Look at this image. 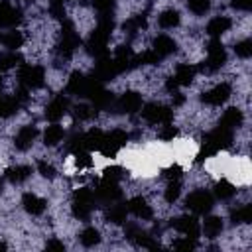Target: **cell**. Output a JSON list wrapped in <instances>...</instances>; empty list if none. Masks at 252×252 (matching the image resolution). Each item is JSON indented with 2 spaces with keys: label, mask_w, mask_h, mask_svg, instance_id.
<instances>
[{
  "label": "cell",
  "mask_w": 252,
  "mask_h": 252,
  "mask_svg": "<svg viewBox=\"0 0 252 252\" xmlns=\"http://www.w3.org/2000/svg\"><path fill=\"white\" fill-rule=\"evenodd\" d=\"M22 207H24V211H26L28 215L39 217V215L45 213L47 201H45L43 197H39V195H35V193L30 191V193H24V195H22Z\"/></svg>",
  "instance_id": "16"
},
{
  "label": "cell",
  "mask_w": 252,
  "mask_h": 252,
  "mask_svg": "<svg viewBox=\"0 0 252 252\" xmlns=\"http://www.w3.org/2000/svg\"><path fill=\"white\" fill-rule=\"evenodd\" d=\"M230 94H232V85L228 81H220L201 94V102H205L207 106H220L230 98Z\"/></svg>",
  "instance_id": "7"
},
{
  "label": "cell",
  "mask_w": 252,
  "mask_h": 252,
  "mask_svg": "<svg viewBox=\"0 0 252 252\" xmlns=\"http://www.w3.org/2000/svg\"><path fill=\"white\" fill-rule=\"evenodd\" d=\"M20 106H22V104L16 100L14 94H12V96H2V94H0V118H10L12 114L18 112Z\"/></svg>",
  "instance_id": "32"
},
{
  "label": "cell",
  "mask_w": 252,
  "mask_h": 252,
  "mask_svg": "<svg viewBox=\"0 0 252 252\" xmlns=\"http://www.w3.org/2000/svg\"><path fill=\"white\" fill-rule=\"evenodd\" d=\"M45 69L37 63H22L18 69V85L26 87L28 91L41 89L45 85Z\"/></svg>",
  "instance_id": "3"
},
{
  "label": "cell",
  "mask_w": 252,
  "mask_h": 252,
  "mask_svg": "<svg viewBox=\"0 0 252 252\" xmlns=\"http://www.w3.org/2000/svg\"><path fill=\"white\" fill-rule=\"evenodd\" d=\"M185 207L193 215H207L215 207V195L209 193L207 189H193L185 197Z\"/></svg>",
  "instance_id": "4"
},
{
  "label": "cell",
  "mask_w": 252,
  "mask_h": 252,
  "mask_svg": "<svg viewBox=\"0 0 252 252\" xmlns=\"http://www.w3.org/2000/svg\"><path fill=\"white\" fill-rule=\"evenodd\" d=\"M94 199H96V205H110L114 201H120L122 199V189H120V183L118 181H108V179H102L100 185L94 189Z\"/></svg>",
  "instance_id": "8"
},
{
  "label": "cell",
  "mask_w": 252,
  "mask_h": 252,
  "mask_svg": "<svg viewBox=\"0 0 252 252\" xmlns=\"http://www.w3.org/2000/svg\"><path fill=\"white\" fill-rule=\"evenodd\" d=\"M126 205H128V213H132L136 219H140V220H152V219H154V209H152V205L146 201V197L136 195V197H132Z\"/></svg>",
  "instance_id": "12"
},
{
  "label": "cell",
  "mask_w": 252,
  "mask_h": 252,
  "mask_svg": "<svg viewBox=\"0 0 252 252\" xmlns=\"http://www.w3.org/2000/svg\"><path fill=\"white\" fill-rule=\"evenodd\" d=\"M179 22H181V16L173 8H167V10L159 12V16H158V26L161 30H173V28L179 26Z\"/></svg>",
  "instance_id": "26"
},
{
  "label": "cell",
  "mask_w": 252,
  "mask_h": 252,
  "mask_svg": "<svg viewBox=\"0 0 252 252\" xmlns=\"http://www.w3.org/2000/svg\"><path fill=\"white\" fill-rule=\"evenodd\" d=\"M4 175H6V179H8L10 183L20 185V183H24V181H28V179L32 177V167H30V165H14V167L6 169Z\"/></svg>",
  "instance_id": "25"
},
{
  "label": "cell",
  "mask_w": 252,
  "mask_h": 252,
  "mask_svg": "<svg viewBox=\"0 0 252 252\" xmlns=\"http://www.w3.org/2000/svg\"><path fill=\"white\" fill-rule=\"evenodd\" d=\"M79 242H81L85 248H93V246H96V244L100 242V232H98V228H94V226H87V228H83L81 234H79Z\"/></svg>",
  "instance_id": "30"
},
{
  "label": "cell",
  "mask_w": 252,
  "mask_h": 252,
  "mask_svg": "<svg viewBox=\"0 0 252 252\" xmlns=\"http://www.w3.org/2000/svg\"><path fill=\"white\" fill-rule=\"evenodd\" d=\"M24 63V57L18 51H6L0 55V71H10L14 67H20Z\"/></svg>",
  "instance_id": "31"
},
{
  "label": "cell",
  "mask_w": 252,
  "mask_h": 252,
  "mask_svg": "<svg viewBox=\"0 0 252 252\" xmlns=\"http://www.w3.org/2000/svg\"><path fill=\"white\" fill-rule=\"evenodd\" d=\"M226 63V49L222 45L220 39L211 37V41L207 43V57L201 61V65L197 67V71L203 73H217L220 71V67Z\"/></svg>",
  "instance_id": "2"
},
{
  "label": "cell",
  "mask_w": 252,
  "mask_h": 252,
  "mask_svg": "<svg viewBox=\"0 0 252 252\" xmlns=\"http://www.w3.org/2000/svg\"><path fill=\"white\" fill-rule=\"evenodd\" d=\"M93 8H94V12L98 14V18L114 16L116 0H93Z\"/></svg>",
  "instance_id": "34"
},
{
  "label": "cell",
  "mask_w": 252,
  "mask_h": 252,
  "mask_svg": "<svg viewBox=\"0 0 252 252\" xmlns=\"http://www.w3.org/2000/svg\"><path fill=\"white\" fill-rule=\"evenodd\" d=\"M163 177H165L167 181H169V179H181V177H183V169H181V165L173 163V165L165 167V169H163Z\"/></svg>",
  "instance_id": "43"
},
{
  "label": "cell",
  "mask_w": 252,
  "mask_h": 252,
  "mask_svg": "<svg viewBox=\"0 0 252 252\" xmlns=\"http://www.w3.org/2000/svg\"><path fill=\"white\" fill-rule=\"evenodd\" d=\"M6 248H8V246H6V242H2V240H0V250H6Z\"/></svg>",
  "instance_id": "46"
},
{
  "label": "cell",
  "mask_w": 252,
  "mask_h": 252,
  "mask_svg": "<svg viewBox=\"0 0 252 252\" xmlns=\"http://www.w3.org/2000/svg\"><path fill=\"white\" fill-rule=\"evenodd\" d=\"M177 126H173V122H165V124H159V132H158V138L161 142H171L175 136H177Z\"/></svg>",
  "instance_id": "39"
},
{
  "label": "cell",
  "mask_w": 252,
  "mask_h": 252,
  "mask_svg": "<svg viewBox=\"0 0 252 252\" xmlns=\"http://www.w3.org/2000/svg\"><path fill=\"white\" fill-rule=\"evenodd\" d=\"M124 177H126V169L122 165H108L102 171V179H108V181H118L120 183Z\"/></svg>",
  "instance_id": "35"
},
{
  "label": "cell",
  "mask_w": 252,
  "mask_h": 252,
  "mask_svg": "<svg viewBox=\"0 0 252 252\" xmlns=\"http://www.w3.org/2000/svg\"><path fill=\"white\" fill-rule=\"evenodd\" d=\"M96 112H98V110H96L93 104H85V102H81V104L75 106V116H77L79 120H91Z\"/></svg>",
  "instance_id": "40"
},
{
  "label": "cell",
  "mask_w": 252,
  "mask_h": 252,
  "mask_svg": "<svg viewBox=\"0 0 252 252\" xmlns=\"http://www.w3.org/2000/svg\"><path fill=\"white\" fill-rule=\"evenodd\" d=\"M173 250H179V252H191L197 248V240L195 238H189V236H181V238H175L173 244H171Z\"/></svg>",
  "instance_id": "38"
},
{
  "label": "cell",
  "mask_w": 252,
  "mask_h": 252,
  "mask_svg": "<svg viewBox=\"0 0 252 252\" xmlns=\"http://www.w3.org/2000/svg\"><path fill=\"white\" fill-rule=\"evenodd\" d=\"M234 53H236V57H240V59H250V55H252V39L244 37V39L236 41V43H234Z\"/></svg>",
  "instance_id": "37"
},
{
  "label": "cell",
  "mask_w": 252,
  "mask_h": 252,
  "mask_svg": "<svg viewBox=\"0 0 252 252\" xmlns=\"http://www.w3.org/2000/svg\"><path fill=\"white\" fill-rule=\"evenodd\" d=\"M102 140H104V130H100V128H91L85 132V148L89 152H93V150L98 152Z\"/></svg>",
  "instance_id": "28"
},
{
  "label": "cell",
  "mask_w": 252,
  "mask_h": 252,
  "mask_svg": "<svg viewBox=\"0 0 252 252\" xmlns=\"http://www.w3.org/2000/svg\"><path fill=\"white\" fill-rule=\"evenodd\" d=\"M2 189H4V179L0 177V193H2Z\"/></svg>",
  "instance_id": "47"
},
{
  "label": "cell",
  "mask_w": 252,
  "mask_h": 252,
  "mask_svg": "<svg viewBox=\"0 0 252 252\" xmlns=\"http://www.w3.org/2000/svg\"><path fill=\"white\" fill-rule=\"evenodd\" d=\"M126 144H128V132L122 128H114L110 132H104V140H102L98 152L104 158H114Z\"/></svg>",
  "instance_id": "6"
},
{
  "label": "cell",
  "mask_w": 252,
  "mask_h": 252,
  "mask_svg": "<svg viewBox=\"0 0 252 252\" xmlns=\"http://www.w3.org/2000/svg\"><path fill=\"white\" fill-rule=\"evenodd\" d=\"M45 248H47V250H65V244L53 238V240H47V242H45Z\"/></svg>",
  "instance_id": "45"
},
{
  "label": "cell",
  "mask_w": 252,
  "mask_h": 252,
  "mask_svg": "<svg viewBox=\"0 0 252 252\" xmlns=\"http://www.w3.org/2000/svg\"><path fill=\"white\" fill-rule=\"evenodd\" d=\"M63 2H69V0H63Z\"/></svg>",
  "instance_id": "49"
},
{
  "label": "cell",
  "mask_w": 252,
  "mask_h": 252,
  "mask_svg": "<svg viewBox=\"0 0 252 252\" xmlns=\"http://www.w3.org/2000/svg\"><path fill=\"white\" fill-rule=\"evenodd\" d=\"M75 156V167L77 169H89L93 167V158L91 154L85 150V152H79V154H73Z\"/></svg>",
  "instance_id": "41"
},
{
  "label": "cell",
  "mask_w": 252,
  "mask_h": 252,
  "mask_svg": "<svg viewBox=\"0 0 252 252\" xmlns=\"http://www.w3.org/2000/svg\"><path fill=\"white\" fill-rule=\"evenodd\" d=\"M232 28V20L228 16H215L209 20V24L205 26V33L209 37H217L220 39V35H224L226 32H230Z\"/></svg>",
  "instance_id": "17"
},
{
  "label": "cell",
  "mask_w": 252,
  "mask_h": 252,
  "mask_svg": "<svg viewBox=\"0 0 252 252\" xmlns=\"http://www.w3.org/2000/svg\"><path fill=\"white\" fill-rule=\"evenodd\" d=\"M187 8L193 16H205L211 10V0H187Z\"/></svg>",
  "instance_id": "36"
},
{
  "label": "cell",
  "mask_w": 252,
  "mask_h": 252,
  "mask_svg": "<svg viewBox=\"0 0 252 252\" xmlns=\"http://www.w3.org/2000/svg\"><path fill=\"white\" fill-rule=\"evenodd\" d=\"M181 195V179H169L163 189V201L167 205H173Z\"/></svg>",
  "instance_id": "33"
},
{
  "label": "cell",
  "mask_w": 252,
  "mask_h": 252,
  "mask_svg": "<svg viewBox=\"0 0 252 252\" xmlns=\"http://www.w3.org/2000/svg\"><path fill=\"white\" fill-rule=\"evenodd\" d=\"M106 220L112 222V224H122L126 222L128 219V205L126 203H120V201H114L110 205H106Z\"/></svg>",
  "instance_id": "23"
},
{
  "label": "cell",
  "mask_w": 252,
  "mask_h": 252,
  "mask_svg": "<svg viewBox=\"0 0 252 252\" xmlns=\"http://www.w3.org/2000/svg\"><path fill=\"white\" fill-rule=\"evenodd\" d=\"M242 122H244L242 110H240L238 106H228V108L222 112V116H220V120H219V126L228 128V130H236V128L242 126Z\"/></svg>",
  "instance_id": "19"
},
{
  "label": "cell",
  "mask_w": 252,
  "mask_h": 252,
  "mask_svg": "<svg viewBox=\"0 0 252 252\" xmlns=\"http://www.w3.org/2000/svg\"><path fill=\"white\" fill-rule=\"evenodd\" d=\"M232 8L234 10H240V12H250L252 0H232Z\"/></svg>",
  "instance_id": "44"
},
{
  "label": "cell",
  "mask_w": 252,
  "mask_h": 252,
  "mask_svg": "<svg viewBox=\"0 0 252 252\" xmlns=\"http://www.w3.org/2000/svg\"><path fill=\"white\" fill-rule=\"evenodd\" d=\"M146 26H148V16L146 14H134V16H130V18L124 20L122 32L132 37V35H138L140 32H144Z\"/></svg>",
  "instance_id": "20"
},
{
  "label": "cell",
  "mask_w": 252,
  "mask_h": 252,
  "mask_svg": "<svg viewBox=\"0 0 252 252\" xmlns=\"http://www.w3.org/2000/svg\"><path fill=\"white\" fill-rule=\"evenodd\" d=\"M22 22V10L14 4L2 0L0 2V28H16Z\"/></svg>",
  "instance_id": "13"
},
{
  "label": "cell",
  "mask_w": 252,
  "mask_h": 252,
  "mask_svg": "<svg viewBox=\"0 0 252 252\" xmlns=\"http://www.w3.org/2000/svg\"><path fill=\"white\" fill-rule=\"evenodd\" d=\"M94 209H96L94 191L91 187H77L75 193H73V201H71L73 217L79 219V220H89Z\"/></svg>",
  "instance_id": "1"
},
{
  "label": "cell",
  "mask_w": 252,
  "mask_h": 252,
  "mask_svg": "<svg viewBox=\"0 0 252 252\" xmlns=\"http://www.w3.org/2000/svg\"><path fill=\"white\" fill-rule=\"evenodd\" d=\"M2 87H4V81H2V75H0V94H2Z\"/></svg>",
  "instance_id": "48"
},
{
  "label": "cell",
  "mask_w": 252,
  "mask_h": 252,
  "mask_svg": "<svg viewBox=\"0 0 252 252\" xmlns=\"http://www.w3.org/2000/svg\"><path fill=\"white\" fill-rule=\"evenodd\" d=\"M230 220H232V224H248L252 220V207H250V203L236 205L230 211Z\"/></svg>",
  "instance_id": "27"
},
{
  "label": "cell",
  "mask_w": 252,
  "mask_h": 252,
  "mask_svg": "<svg viewBox=\"0 0 252 252\" xmlns=\"http://www.w3.org/2000/svg\"><path fill=\"white\" fill-rule=\"evenodd\" d=\"M197 77V65L193 63H179L171 75V79L177 83V87H189Z\"/></svg>",
  "instance_id": "18"
},
{
  "label": "cell",
  "mask_w": 252,
  "mask_h": 252,
  "mask_svg": "<svg viewBox=\"0 0 252 252\" xmlns=\"http://www.w3.org/2000/svg\"><path fill=\"white\" fill-rule=\"evenodd\" d=\"M65 140V130H63V126L59 124V122H51L47 128H45V132H43V144L47 146V148H55L57 144H61Z\"/></svg>",
  "instance_id": "24"
},
{
  "label": "cell",
  "mask_w": 252,
  "mask_h": 252,
  "mask_svg": "<svg viewBox=\"0 0 252 252\" xmlns=\"http://www.w3.org/2000/svg\"><path fill=\"white\" fill-rule=\"evenodd\" d=\"M35 138H37V126L35 124H24L18 128V132L14 136V146H16V150L26 152L33 146Z\"/></svg>",
  "instance_id": "11"
},
{
  "label": "cell",
  "mask_w": 252,
  "mask_h": 252,
  "mask_svg": "<svg viewBox=\"0 0 252 252\" xmlns=\"http://www.w3.org/2000/svg\"><path fill=\"white\" fill-rule=\"evenodd\" d=\"M169 224H171V228H175L183 236H189L195 240H199V236H201V224H199L195 215H179V217L171 219Z\"/></svg>",
  "instance_id": "9"
},
{
  "label": "cell",
  "mask_w": 252,
  "mask_h": 252,
  "mask_svg": "<svg viewBox=\"0 0 252 252\" xmlns=\"http://www.w3.org/2000/svg\"><path fill=\"white\" fill-rule=\"evenodd\" d=\"M0 43H2L8 51H18V49L26 43V35H24V32H20V30H16V28H10L6 33L0 35Z\"/></svg>",
  "instance_id": "21"
},
{
  "label": "cell",
  "mask_w": 252,
  "mask_h": 252,
  "mask_svg": "<svg viewBox=\"0 0 252 252\" xmlns=\"http://www.w3.org/2000/svg\"><path fill=\"white\" fill-rule=\"evenodd\" d=\"M152 51H154L159 59H165V57H169V55H173V53L177 51V41H175L173 37L161 33V35L154 37V41H152Z\"/></svg>",
  "instance_id": "15"
},
{
  "label": "cell",
  "mask_w": 252,
  "mask_h": 252,
  "mask_svg": "<svg viewBox=\"0 0 252 252\" xmlns=\"http://www.w3.org/2000/svg\"><path fill=\"white\" fill-rule=\"evenodd\" d=\"M69 110V98L63 94H57L47 106H45V118L49 122H59Z\"/></svg>",
  "instance_id": "14"
},
{
  "label": "cell",
  "mask_w": 252,
  "mask_h": 252,
  "mask_svg": "<svg viewBox=\"0 0 252 252\" xmlns=\"http://www.w3.org/2000/svg\"><path fill=\"white\" fill-rule=\"evenodd\" d=\"M222 228H224V222H222V219H220L219 215H209V217H205V220H203V224H201V232H203V236H207V238H217V236H220Z\"/></svg>",
  "instance_id": "22"
},
{
  "label": "cell",
  "mask_w": 252,
  "mask_h": 252,
  "mask_svg": "<svg viewBox=\"0 0 252 252\" xmlns=\"http://www.w3.org/2000/svg\"><path fill=\"white\" fill-rule=\"evenodd\" d=\"M112 108H116L118 112H124V114H136L142 110V94L136 91H126L114 100Z\"/></svg>",
  "instance_id": "10"
},
{
  "label": "cell",
  "mask_w": 252,
  "mask_h": 252,
  "mask_svg": "<svg viewBox=\"0 0 252 252\" xmlns=\"http://www.w3.org/2000/svg\"><path fill=\"white\" fill-rule=\"evenodd\" d=\"M37 173H39L41 177H45V179H55V177H57L55 167H53L49 161H45V159H39V161H37Z\"/></svg>",
  "instance_id": "42"
},
{
  "label": "cell",
  "mask_w": 252,
  "mask_h": 252,
  "mask_svg": "<svg viewBox=\"0 0 252 252\" xmlns=\"http://www.w3.org/2000/svg\"><path fill=\"white\" fill-rule=\"evenodd\" d=\"M236 195V187L228 181V179H220V181H217V185H215V197L217 199H220V201H228V199H232Z\"/></svg>",
  "instance_id": "29"
},
{
  "label": "cell",
  "mask_w": 252,
  "mask_h": 252,
  "mask_svg": "<svg viewBox=\"0 0 252 252\" xmlns=\"http://www.w3.org/2000/svg\"><path fill=\"white\" fill-rule=\"evenodd\" d=\"M140 114L148 124H154V126H159V124H165V122H173V110L169 106L161 104V102L142 104Z\"/></svg>",
  "instance_id": "5"
}]
</instances>
